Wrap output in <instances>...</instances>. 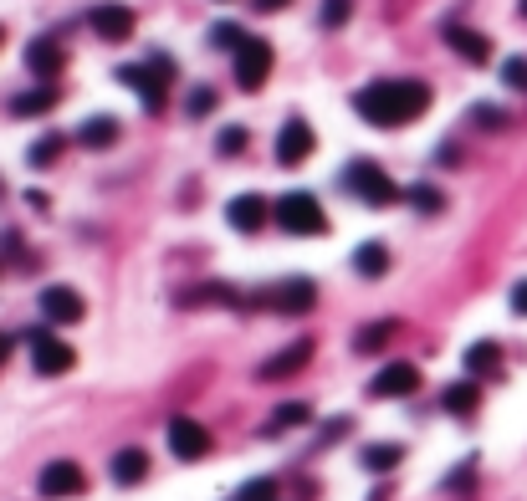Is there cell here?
Masks as SVG:
<instances>
[{"label":"cell","mask_w":527,"mask_h":501,"mask_svg":"<svg viewBox=\"0 0 527 501\" xmlns=\"http://www.w3.org/2000/svg\"><path fill=\"white\" fill-rule=\"evenodd\" d=\"M256 302H261V307H277V312H307V307L318 302V287L307 282V277H287V282H277V287H261Z\"/></svg>","instance_id":"obj_7"},{"label":"cell","mask_w":527,"mask_h":501,"mask_svg":"<svg viewBox=\"0 0 527 501\" xmlns=\"http://www.w3.org/2000/svg\"><path fill=\"white\" fill-rule=\"evenodd\" d=\"M6 358H11V338H6V333H0V363H6Z\"/></svg>","instance_id":"obj_38"},{"label":"cell","mask_w":527,"mask_h":501,"mask_svg":"<svg viewBox=\"0 0 527 501\" xmlns=\"http://www.w3.org/2000/svg\"><path fill=\"white\" fill-rule=\"evenodd\" d=\"M410 205H415V210H425V215H435V210H446L441 190H430V185H415V190H410Z\"/></svg>","instance_id":"obj_27"},{"label":"cell","mask_w":527,"mask_h":501,"mask_svg":"<svg viewBox=\"0 0 527 501\" xmlns=\"http://www.w3.org/2000/svg\"><path fill=\"white\" fill-rule=\"evenodd\" d=\"M272 496H277V486H272L267 476H261V481H251V486L241 491V501H272Z\"/></svg>","instance_id":"obj_33"},{"label":"cell","mask_w":527,"mask_h":501,"mask_svg":"<svg viewBox=\"0 0 527 501\" xmlns=\"http://www.w3.org/2000/svg\"><path fill=\"white\" fill-rule=\"evenodd\" d=\"M77 144L82 149H113L118 144V118H87L77 128Z\"/></svg>","instance_id":"obj_18"},{"label":"cell","mask_w":527,"mask_h":501,"mask_svg":"<svg viewBox=\"0 0 527 501\" xmlns=\"http://www.w3.org/2000/svg\"><path fill=\"white\" fill-rule=\"evenodd\" d=\"M389 333H394V323H374V328H364V333H359V353H374Z\"/></svg>","instance_id":"obj_30"},{"label":"cell","mask_w":527,"mask_h":501,"mask_svg":"<svg viewBox=\"0 0 527 501\" xmlns=\"http://www.w3.org/2000/svg\"><path fill=\"white\" fill-rule=\"evenodd\" d=\"M267 77H272V41L246 36V47L236 52V82L246 87V93H256Z\"/></svg>","instance_id":"obj_6"},{"label":"cell","mask_w":527,"mask_h":501,"mask_svg":"<svg viewBox=\"0 0 527 501\" xmlns=\"http://www.w3.org/2000/svg\"><path fill=\"white\" fill-rule=\"evenodd\" d=\"M420 389V369H415V363H384V369L369 379V394L374 399H405V394H415Z\"/></svg>","instance_id":"obj_9"},{"label":"cell","mask_w":527,"mask_h":501,"mask_svg":"<svg viewBox=\"0 0 527 501\" xmlns=\"http://www.w3.org/2000/svg\"><path fill=\"white\" fill-rule=\"evenodd\" d=\"M522 16H527V0H522Z\"/></svg>","instance_id":"obj_39"},{"label":"cell","mask_w":527,"mask_h":501,"mask_svg":"<svg viewBox=\"0 0 527 501\" xmlns=\"http://www.w3.org/2000/svg\"><path fill=\"white\" fill-rule=\"evenodd\" d=\"M307 358H313V338H297V343H287L277 358L261 363V379H287V374H297V369H302Z\"/></svg>","instance_id":"obj_16"},{"label":"cell","mask_w":527,"mask_h":501,"mask_svg":"<svg viewBox=\"0 0 527 501\" xmlns=\"http://www.w3.org/2000/svg\"><path fill=\"white\" fill-rule=\"evenodd\" d=\"M118 82L134 87L149 113H159L164 98H169V62H164V57H154V62H128V67H118Z\"/></svg>","instance_id":"obj_4"},{"label":"cell","mask_w":527,"mask_h":501,"mask_svg":"<svg viewBox=\"0 0 527 501\" xmlns=\"http://www.w3.org/2000/svg\"><path fill=\"white\" fill-rule=\"evenodd\" d=\"M149 476V455L144 450H118L113 455V481L118 486H134V481H144Z\"/></svg>","instance_id":"obj_20"},{"label":"cell","mask_w":527,"mask_h":501,"mask_svg":"<svg viewBox=\"0 0 527 501\" xmlns=\"http://www.w3.org/2000/svg\"><path fill=\"white\" fill-rule=\"evenodd\" d=\"M307 415H313V409H307V404H282V409H277V415H272V430H287V425H302Z\"/></svg>","instance_id":"obj_29"},{"label":"cell","mask_w":527,"mask_h":501,"mask_svg":"<svg viewBox=\"0 0 527 501\" xmlns=\"http://www.w3.org/2000/svg\"><path fill=\"white\" fill-rule=\"evenodd\" d=\"M502 82H507V87H527V62H522V57L502 62Z\"/></svg>","instance_id":"obj_31"},{"label":"cell","mask_w":527,"mask_h":501,"mask_svg":"<svg viewBox=\"0 0 527 501\" xmlns=\"http://www.w3.org/2000/svg\"><path fill=\"white\" fill-rule=\"evenodd\" d=\"M57 154H62V133H47V139L31 144L26 164H31V169H47V164H57Z\"/></svg>","instance_id":"obj_25"},{"label":"cell","mask_w":527,"mask_h":501,"mask_svg":"<svg viewBox=\"0 0 527 501\" xmlns=\"http://www.w3.org/2000/svg\"><path fill=\"white\" fill-rule=\"evenodd\" d=\"M0 41H6V31H0Z\"/></svg>","instance_id":"obj_40"},{"label":"cell","mask_w":527,"mask_h":501,"mask_svg":"<svg viewBox=\"0 0 527 501\" xmlns=\"http://www.w3.org/2000/svg\"><path fill=\"white\" fill-rule=\"evenodd\" d=\"M87 26H93L103 41H128L134 36V11L118 6V0H103V6L87 11Z\"/></svg>","instance_id":"obj_11"},{"label":"cell","mask_w":527,"mask_h":501,"mask_svg":"<svg viewBox=\"0 0 527 501\" xmlns=\"http://www.w3.org/2000/svg\"><path fill=\"white\" fill-rule=\"evenodd\" d=\"M354 266H359V277H384V271H389V251L379 241H369V246L354 251Z\"/></svg>","instance_id":"obj_23"},{"label":"cell","mask_w":527,"mask_h":501,"mask_svg":"<svg viewBox=\"0 0 527 501\" xmlns=\"http://www.w3.org/2000/svg\"><path fill=\"white\" fill-rule=\"evenodd\" d=\"M164 435H169V450L180 455V461H205L210 455V430L200 420H190V415H174Z\"/></svg>","instance_id":"obj_8"},{"label":"cell","mask_w":527,"mask_h":501,"mask_svg":"<svg viewBox=\"0 0 527 501\" xmlns=\"http://www.w3.org/2000/svg\"><path fill=\"white\" fill-rule=\"evenodd\" d=\"M26 67L36 77H57L67 67V47H62V41H52V36H36L31 47H26Z\"/></svg>","instance_id":"obj_15"},{"label":"cell","mask_w":527,"mask_h":501,"mask_svg":"<svg viewBox=\"0 0 527 501\" xmlns=\"http://www.w3.org/2000/svg\"><path fill=\"white\" fill-rule=\"evenodd\" d=\"M246 149V128H226L221 133V154H241Z\"/></svg>","instance_id":"obj_34"},{"label":"cell","mask_w":527,"mask_h":501,"mask_svg":"<svg viewBox=\"0 0 527 501\" xmlns=\"http://www.w3.org/2000/svg\"><path fill=\"white\" fill-rule=\"evenodd\" d=\"M272 215H277V225H282L287 236H323V231H328V215H323L318 195H307V190L282 195V200L272 205Z\"/></svg>","instance_id":"obj_2"},{"label":"cell","mask_w":527,"mask_h":501,"mask_svg":"<svg viewBox=\"0 0 527 501\" xmlns=\"http://www.w3.org/2000/svg\"><path fill=\"white\" fill-rule=\"evenodd\" d=\"M267 215H272V205L261 200V195H236V200L226 205V220L236 225L241 236H256L261 225H267Z\"/></svg>","instance_id":"obj_14"},{"label":"cell","mask_w":527,"mask_h":501,"mask_svg":"<svg viewBox=\"0 0 527 501\" xmlns=\"http://www.w3.org/2000/svg\"><path fill=\"white\" fill-rule=\"evenodd\" d=\"M476 123H487V128H502V123H507V118H502V113H497V108H476Z\"/></svg>","instance_id":"obj_36"},{"label":"cell","mask_w":527,"mask_h":501,"mask_svg":"<svg viewBox=\"0 0 527 501\" xmlns=\"http://www.w3.org/2000/svg\"><path fill=\"white\" fill-rule=\"evenodd\" d=\"M354 108L374 128H405V123H415L430 108V87L425 82H410V77H384V82L359 87Z\"/></svg>","instance_id":"obj_1"},{"label":"cell","mask_w":527,"mask_h":501,"mask_svg":"<svg viewBox=\"0 0 527 501\" xmlns=\"http://www.w3.org/2000/svg\"><path fill=\"white\" fill-rule=\"evenodd\" d=\"M446 41H451V52H461V57H466V62H476V67L492 57V41L481 36V31H471V26H451V31H446Z\"/></svg>","instance_id":"obj_17"},{"label":"cell","mask_w":527,"mask_h":501,"mask_svg":"<svg viewBox=\"0 0 527 501\" xmlns=\"http://www.w3.org/2000/svg\"><path fill=\"white\" fill-rule=\"evenodd\" d=\"M57 108V87H36V93H21L11 98V118H41Z\"/></svg>","instance_id":"obj_21"},{"label":"cell","mask_w":527,"mask_h":501,"mask_svg":"<svg viewBox=\"0 0 527 501\" xmlns=\"http://www.w3.org/2000/svg\"><path fill=\"white\" fill-rule=\"evenodd\" d=\"M41 496H82L87 491V476H82V466L77 461H52L47 471H41Z\"/></svg>","instance_id":"obj_12"},{"label":"cell","mask_w":527,"mask_h":501,"mask_svg":"<svg viewBox=\"0 0 527 501\" xmlns=\"http://www.w3.org/2000/svg\"><path fill=\"white\" fill-rule=\"evenodd\" d=\"M512 312H517V317H527V282H517V287H512Z\"/></svg>","instance_id":"obj_35"},{"label":"cell","mask_w":527,"mask_h":501,"mask_svg":"<svg viewBox=\"0 0 527 501\" xmlns=\"http://www.w3.org/2000/svg\"><path fill=\"white\" fill-rule=\"evenodd\" d=\"M476 404H481L476 379H461V384H451V389H446V409H451V415H471Z\"/></svg>","instance_id":"obj_24"},{"label":"cell","mask_w":527,"mask_h":501,"mask_svg":"<svg viewBox=\"0 0 527 501\" xmlns=\"http://www.w3.org/2000/svg\"><path fill=\"white\" fill-rule=\"evenodd\" d=\"M343 190L359 195L364 205H394V200H400V185H394L374 159H354V164H348L343 169Z\"/></svg>","instance_id":"obj_3"},{"label":"cell","mask_w":527,"mask_h":501,"mask_svg":"<svg viewBox=\"0 0 527 501\" xmlns=\"http://www.w3.org/2000/svg\"><path fill=\"white\" fill-rule=\"evenodd\" d=\"M41 312H47V323H62V328H72V323H82V297L72 292V287H47L41 292Z\"/></svg>","instance_id":"obj_13"},{"label":"cell","mask_w":527,"mask_h":501,"mask_svg":"<svg viewBox=\"0 0 527 501\" xmlns=\"http://www.w3.org/2000/svg\"><path fill=\"white\" fill-rule=\"evenodd\" d=\"M26 343H31V363H36V374H67L72 363H77L72 343H62V338H57V333H47V328H36Z\"/></svg>","instance_id":"obj_5"},{"label":"cell","mask_w":527,"mask_h":501,"mask_svg":"<svg viewBox=\"0 0 527 501\" xmlns=\"http://www.w3.org/2000/svg\"><path fill=\"white\" fill-rule=\"evenodd\" d=\"M502 369V348L497 343H471L466 348V374L471 379H487V374H497Z\"/></svg>","instance_id":"obj_19"},{"label":"cell","mask_w":527,"mask_h":501,"mask_svg":"<svg viewBox=\"0 0 527 501\" xmlns=\"http://www.w3.org/2000/svg\"><path fill=\"white\" fill-rule=\"evenodd\" d=\"M215 108V93H210V87H195V93H190V118H205Z\"/></svg>","instance_id":"obj_32"},{"label":"cell","mask_w":527,"mask_h":501,"mask_svg":"<svg viewBox=\"0 0 527 501\" xmlns=\"http://www.w3.org/2000/svg\"><path fill=\"white\" fill-rule=\"evenodd\" d=\"M251 6H256L261 16H272V11H287V6H292V0H251Z\"/></svg>","instance_id":"obj_37"},{"label":"cell","mask_w":527,"mask_h":501,"mask_svg":"<svg viewBox=\"0 0 527 501\" xmlns=\"http://www.w3.org/2000/svg\"><path fill=\"white\" fill-rule=\"evenodd\" d=\"M210 47H221V52H241L246 47V31L236 21H221V26H210Z\"/></svg>","instance_id":"obj_26"},{"label":"cell","mask_w":527,"mask_h":501,"mask_svg":"<svg viewBox=\"0 0 527 501\" xmlns=\"http://www.w3.org/2000/svg\"><path fill=\"white\" fill-rule=\"evenodd\" d=\"M348 16H354V0H323V26H343Z\"/></svg>","instance_id":"obj_28"},{"label":"cell","mask_w":527,"mask_h":501,"mask_svg":"<svg viewBox=\"0 0 527 501\" xmlns=\"http://www.w3.org/2000/svg\"><path fill=\"white\" fill-rule=\"evenodd\" d=\"M359 461H364V471H394L405 461V445H364Z\"/></svg>","instance_id":"obj_22"},{"label":"cell","mask_w":527,"mask_h":501,"mask_svg":"<svg viewBox=\"0 0 527 501\" xmlns=\"http://www.w3.org/2000/svg\"><path fill=\"white\" fill-rule=\"evenodd\" d=\"M313 123H307V118H287L282 123V133H277V164H302V159H313Z\"/></svg>","instance_id":"obj_10"}]
</instances>
